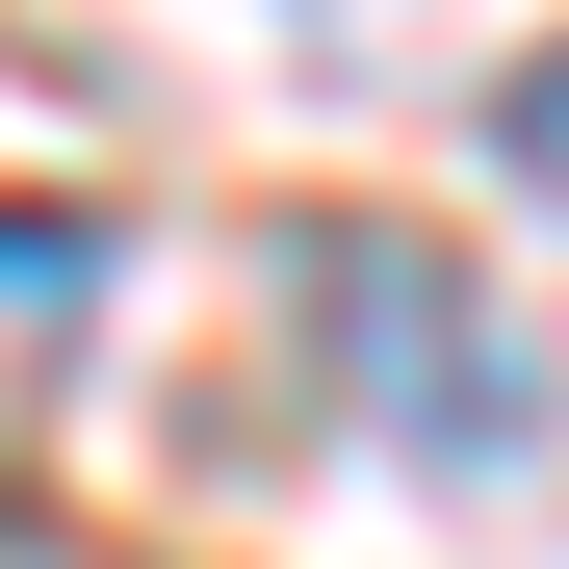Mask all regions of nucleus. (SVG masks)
Listing matches in <instances>:
<instances>
[{
    "instance_id": "nucleus-1",
    "label": "nucleus",
    "mask_w": 569,
    "mask_h": 569,
    "mask_svg": "<svg viewBox=\"0 0 569 569\" xmlns=\"http://www.w3.org/2000/svg\"><path fill=\"white\" fill-rule=\"evenodd\" d=\"M311 337H337V389L415 466H518L543 440V362L466 311V259H415V233H311Z\"/></svg>"
},
{
    "instance_id": "nucleus-2",
    "label": "nucleus",
    "mask_w": 569,
    "mask_h": 569,
    "mask_svg": "<svg viewBox=\"0 0 569 569\" xmlns=\"http://www.w3.org/2000/svg\"><path fill=\"white\" fill-rule=\"evenodd\" d=\"M78 284H104V233H78V208H0V337H52Z\"/></svg>"
},
{
    "instance_id": "nucleus-3",
    "label": "nucleus",
    "mask_w": 569,
    "mask_h": 569,
    "mask_svg": "<svg viewBox=\"0 0 569 569\" xmlns=\"http://www.w3.org/2000/svg\"><path fill=\"white\" fill-rule=\"evenodd\" d=\"M492 181H543V208H569V52H518V78H492Z\"/></svg>"
}]
</instances>
